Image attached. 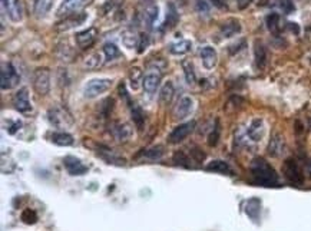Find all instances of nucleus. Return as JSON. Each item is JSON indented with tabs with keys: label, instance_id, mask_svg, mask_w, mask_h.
Returning a JSON list of instances; mask_svg holds the SVG:
<instances>
[{
	"label": "nucleus",
	"instance_id": "72a5a7b5",
	"mask_svg": "<svg viewBox=\"0 0 311 231\" xmlns=\"http://www.w3.org/2000/svg\"><path fill=\"white\" fill-rule=\"evenodd\" d=\"M131 114H132V119H133L136 128L141 131L144 128V125H145V114H144V111L139 106L132 105L131 106Z\"/></svg>",
	"mask_w": 311,
	"mask_h": 231
},
{
	"label": "nucleus",
	"instance_id": "6ab92c4d",
	"mask_svg": "<svg viewBox=\"0 0 311 231\" xmlns=\"http://www.w3.org/2000/svg\"><path fill=\"white\" fill-rule=\"evenodd\" d=\"M63 165L70 175H83L88 172V166L83 165L81 160H78L75 157H66L63 160Z\"/></svg>",
	"mask_w": 311,
	"mask_h": 231
},
{
	"label": "nucleus",
	"instance_id": "dca6fc26",
	"mask_svg": "<svg viewBox=\"0 0 311 231\" xmlns=\"http://www.w3.org/2000/svg\"><path fill=\"white\" fill-rule=\"evenodd\" d=\"M98 37V29L96 28H89L86 31H82L76 34V43L81 49H88L95 43Z\"/></svg>",
	"mask_w": 311,
	"mask_h": 231
},
{
	"label": "nucleus",
	"instance_id": "39448f33",
	"mask_svg": "<svg viewBox=\"0 0 311 231\" xmlns=\"http://www.w3.org/2000/svg\"><path fill=\"white\" fill-rule=\"evenodd\" d=\"M33 88L36 94L45 97L50 91V72L48 67H37L33 73Z\"/></svg>",
	"mask_w": 311,
	"mask_h": 231
},
{
	"label": "nucleus",
	"instance_id": "4be33fe9",
	"mask_svg": "<svg viewBox=\"0 0 311 231\" xmlns=\"http://www.w3.org/2000/svg\"><path fill=\"white\" fill-rule=\"evenodd\" d=\"M254 58H255V66L257 69H264L265 64H267V50L264 48V45L257 40L254 43Z\"/></svg>",
	"mask_w": 311,
	"mask_h": 231
},
{
	"label": "nucleus",
	"instance_id": "0eeeda50",
	"mask_svg": "<svg viewBox=\"0 0 311 231\" xmlns=\"http://www.w3.org/2000/svg\"><path fill=\"white\" fill-rule=\"evenodd\" d=\"M1 7L12 22H15V23L22 22V19H23L22 0H1Z\"/></svg>",
	"mask_w": 311,
	"mask_h": 231
},
{
	"label": "nucleus",
	"instance_id": "2f4dec72",
	"mask_svg": "<svg viewBox=\"0 0 311 231\" xmlns=\"http://www.w3.org/2000/svg\"><path fill=\"white\" fill-rule=\"evenodd\" d=\"M207 169L213 171V172H218V174H231L232 172V169L228 165V163H225L222 160H214V161H211L210 164L207 165Z\"/></svg>",
	"mask_w": 311,
	"mask_h": 231
},
{
	"label": "nucleus",
	"instance_id": "f3484780",
	"mask_svg": "<svg viewBox=\"0 0 311 231\" xmlns=\"http://www.w3.org/2000/svg\"><path fill=\"white\" fill-rule=\"evenodd\" d=\"M199 56H201V61H202V65L205 69L211 70L217 66L218 62V55L217 50L213 48V46H204L199 52Z\"/></svg>",
	"mask_w": 311,
	"mask_h": 231
},
{
	"label": "nucleus",
	"instance_id": "5701e85b",
	"mask_svg": "<svg viewBox=\"0 0 311 231\" xmlns=\"http://www.w3.org/2000/svg\"><path fill=\"white\" fill-rule=\"evenodd\" d=\"M164 155V147L162 145H155L149 149H144L141 154H138L136 158L139 160H144V161H156V160H161Z\"/></svg>",
	"mask_w": 311,
	"mask_h": 231
},
{
	"label": "nucleus",
	"instance_id": "49530a36",
	"mask_svg": "<svg viewBox=\"0 0 311 231\" xmlns=\"http://www.w3.org/2000/svg\"><path fill=\"white\" fill-rule=\"evenodd\" d=\"M148 45H149V37H148V34L142 33V34H141V37H139V46H138V48H139V49H138V50H139V53H142V52L147 49V46H148Z\"/></svg>",
	"mask_w": 311,
	"mask_h": 231
},
{
	"label": "nucleus",
	"instance_id": "bb28decb",
	"mask_svg": "<svg viewBox=\"0 0 311 231\" xmlns=\"http://www.w3.org/2000/svg\"><path fill=\"white\" fill-rule=\"evenodd\" d=\"M139 37L136 32H133L132 29H126L122 32V43L125 45V48L128 49H133V48H138L139 46Z\"/></svg>",
	"mask_w": 311,
	"mask_h": 231
},
{
	"label": "nucleus",
	"instance_id": "3c124183",
	"mask_svg": "<svg viewBox=\"0 0 311 231\" xmlns=\"http://www.w3.org/2000/svg\"><path fill=\"white\" fill-rule=\"evenodd\" d=\"M287 26H288V28L291 29V32H294L295 34L300 32V28H298V25H297V23H293V22H290V23H288Z\"/></svg>",
	"mask_w": 311,
	"mask_h": 231
},
{
	"label": "nucleus",
	"instance_id": "6e6552de",
	"mask_svg": "<svg viewBox=\"0 0 311 231\" xmlns=\"http://www.w3.org/2000/svg\"><path fill=\"white\" fill-rule=\"evenodd\" d=\"M195 108V102L191 97H182L177 102L175 108H174V118L177 121H184L188 116H191V114L194 112Z\"/></svg>",
	"mask_w": 311,
	"mask_h": 231
},
{
	"label": "nucleus",
	"instance_id": "412c9836",
	"mask_svg": "<svg viewBox=\"0 0 311 231\" xmlns=\"http://www.w3.org/2000/svg\"><path fill=\"white\" fill-rule=\"evenodd\" d=\"M219 32H221V36L225 37V39L234 37L235 34L241 32V23L237 19H229V20H227V22H224L221 25Z\"/></svg>",
	"mask_w": 311,
	"mask_h": 231
},
{
	"label": "nucleus",
	"instance_id": "7ed1b4c3",
	"mask_svg": "<svg viewBox=\"0 0 311 231\" xmlns=\"http://www.w3.org/2000/svg\"><path fill=\"white\" fill-rule=\"evenodd\" d=\"M19 82H20V75L16 70V67L10 62L3 64L1 70H0V86H1V89L3 91L13 89L15 86H17Z\"/></svg>",
	"mask_w": 311,
	"mask_h": 231
},
{
	"label": "nucleus",
	"instance_id": "e433bc0d",
	"mask_svg": "<svg viewBox=\"0 0 311 231\" xmlns=\"http://www.w3.org/2000/svg\"><path fill=\"white\" fill-rule=\"evenodd\" d=\"M281 17L278 13H271L267 16V28L271 33H278L281 31Z\"/></svg>",
	"mask_w": 311,
	"mask_h": 231
},
{
	"label": "nucleus",
	"instance_id": "c85d7f7f",
	"mask_svg": "<svg viewBox=\"0 0 311 231\" xmlns=\"http://www.w3.org/2000/svg\"><path fill=\"white\" fill-rule=\"evenodd\" d=\"M49 121H50V124L52 125H55V127H62L63 122H66V118L69 116L65 111L62 109H59V108H55V109H50L49 111Z\"/></svg>",
	"mask_w": 311,
	"mask_h": 231
},
{
	"label": "nucleus",
	"instance_id": "1a4fd4ad",
	"mask_svg": "<svg viewBox=\"0 0 311 231\" xmlns=\"http://www.w3.org/2000/svg\"><path fill=\"white\" fill-rule=\"evenodd\" d=\"M268 155L274 157V158H280L285 154L287 151V144H285V138L281 135L280 132H274L271 135V139L268 142Z\"/></svg>",
	"mask_w": 311,
	"mask_h": 231
},
{
	"label": "nucleus",
	"instance_id": "09e8293b",
	"mask_svg": "<svg viewBox=\"0 0 311 231\" xmlns=\"http://www.w3.org/2000/svg\"><path fill=\"white\" fill-rule=\"evenodd\" d=\"M214 6H217L218 9H227V3L225 0H210Z\"/></svg>",
	"mask_w": 311,
	"mask_h": 231
},
{
	"label": "nucleus",
	"instance_id": "423d86ee",
	"mask_svg": "<svg viewBox=\"0 0 311 231\" xmlns=\"http://www.w3.org/2000/svg\"><path fill=\"white\" fill-rule=\"evenodd\" d=\"M282 174L291 184L301 185L304 182V177H303V172L300 169V165L297 164V161L294 158L285 160V163L282 165Z\"/></svg>",
	"mask_w": 311,
	"mask_h": 231
},
{
	"label": "nucleus",
	"instance_id": "a19ab883",
	"mask_svg": "<svg viewBox=\"0 0 311 231\" xmlns=\"http://www.w3.org/2000/svg\"><path fill=\"white\" fill-rule=\"evenodd\" d=\"M219 122H218V119L215 121V127H214V130L211 131V133L208 135V145L210 147H215L218 144V141H219Z\"/></svg>",
	"mask_w": 311,
	"mask_h": 231
},
{
	"label": "nucleus",
	"instance_id": "4468645a",
	"mask_svg": "<svg viewBox=\"0 0 311 231\" xmlns=\"http://www.w3.org/2000/svg\"><path fill=\"white\" fill-rule=\"evenodd\" d=\"M13 105L15 108L22 112V114H28L32 111V103L29 100V94H28V88H22L19 89L15 97H13Z\"/></svg>",
	"mask_w": 311,
	"mask_h": 231
},
{
	"label": "nucleus",
	"instance_id": "c756f323",
	"mask_svg": "<svg viewBox=\"0 0 311 231\" xmlns=\"http://www.w3.org/2000/svg\"><path fill=\"white\" fill-rule=\"evenodd\" d=\"M141 82H144V76H142L141 67H138V66L131 67V70H129V83H131V88L133 91L139 89Z\"/></svg>",
	"mask_w": 311,
	"mask_h": 231
},
{
	"label": "nucleus",
	"instance_id": "c9c22d12",
	"mask_svg": "<svg viewBox=\"0 0 311 231\" xmlns=\"http://www.w3.org/2000/svg\"><path fill=\"white\" fill-rule=\"evenodd\" d=\"M247 214H248L251 218L257 220L258 215H260V211H261V201L258 198H251L248 202H247Z\"/></svg>",
	"mask_w": 311,
	"mask_h": 231
},
{
	"label": "nucleus",
	"instance_id": "cd10ccee",
	"mask_svg": "<svg viewBox=\"0 0 311 231\" xmlns=\"http://www.w3.org/2000/svg\"><path fill=\"white\" fill-rule=\"evenodd\" d=\"M50 141L59 147H70L73 144V136L67 132H55L50 135Z\"/></svg>",
	"mask_w": 311,
	"mask_h": 231
},
{
	"label": "nucleus",
	"instance_id": "ddd939ff",
	"mask_svg": "<svg viewBox=\"0 0 311 231\" xmlns=\"http://www.w3.org/2000/svg\"><path fill=\"white\" fill-rule=\"evenodd\" d=\"M88 0H63L61 3V6L58 7V16L59 17H66V16H70L73 13H76L78 10H81L85 3Z\"/></svg>",
	"mask_w": 311,
	"mask_h": 231
},
{
	"label": "nucleus",
	"instance_id": "58836bf2",
	"mask_svg": "<svg viewBox=\"0 0 311 231\" xmlns=\"http://www.w3.org/2000/svg\"><path fill=\"white\" fill-rule=\"evenodd\" d=\"M172 160H174L175 165H181V166H185V168H191V166H192V165L189 164V163H191L189 155H187L184 151H177V152L174 154Z\"/></svg>",
	"mask_w": 311,
	"mask_h": 231
},
{
	"label": "nucleus",
	"instance_id": "f257e3e1",
	"mask_svg": "<svg viewBox=\"0 0 311 231\" xmlns=\"http://www.w3.org/2000/svg\"><path fill=\"white\" fill-rule=\"evenodd\" d=\"M251 177L262 187H274L278 184V174L262 158H255L251 163Z\"/></svg>",
	"mask_w": 311,
	"mask_h": 231
},
{
	"label": "nucleus",
	"instance_id": "a18cd8bd",
	"mask_svg": "<svg viewBox=\"0 0 311 231\" xmlns=\"http://www.w3.org/2000/svg\"><path fill=\"white\" fill-rule=\"evenodd\" d=\"M280 7H281V10H282L285 15L293 13V12H294V9H295L291 0H280Z\"/></svg>",
	"mask_w": 311,
	"mask_h": 231
},
{
	"label": "nucleus",
	"instance_id": "de8ad7c7",
	"mask_svg": "<svg viewBox=\"0 0 311 231\" xmlns=\"http://www.w3.org/2000/svg\"><path fill=\"white\" fill-rule=\"evenodd\" d=\"M20 127H22V122L20 121H15L10 127H7L6 130H7V132L9 133H15L16 131H19L20 130Z\"/></svg>",
	"mask_w": 311,
	"mask_h": 231
},
{
	"label": "nucleus",
	"instance_id": "f03ea898",
	"mask_svg": "<svg viewBox=\"0 0 311 231\" xmlns=\"http://www.w3.org/2000/svg\"><path fill=\"white\" fill-rule=\"evenodd\" d=\"M112 86V79L108 78H96V79H91L83 89V95L85 98L94 99L98 98L99 95L105 94L106 91H109Z\"/></svg>",
	"mask_w": 311,
	"mask_h": 231
},
{
	"label": "nucleus",
	"instance_id": "9b49d317",
	"mask_svg": "<svg viewBox=\"0 0 311 231\" xmlns=\"http://www.w3.org/2000/svg\"><path fill=\"white\" fill-rule=\"evenodd\" d=\"M194 128H195V122H194V121L178 125L174 131L169 133L168 142H169V144H180V142H182L184 139H187L188 135L194 131Z\"/></svg>",
	"mask_w": 311,
	"mask_h": 231
},
{
	"label": "nucleus",
	"instance_id": "8fccbe9b",
	"mask_svg": "<svg viewBox=\"0 0 311 231\" xmlns=\"http://www.w3.org/2000/svg\"><path fill=\"white\" fill-rule=\"evenodd\" d=\"M251 1H252V0H238V9L244 10L246 7H248Z\"/></svg>",
	"mask_w": 311,
	"mask_h": 231
},
{
	"label": "nucleus",
	"instance_id": "a878e982",
	"mask_svg": "<svg viewBox=\"0 0 311 231\" xmlns=\"http://www.w3.org/2000/svg\"><path fill=\"white\" fill-rule=\"evenodd\" d=\"M191 49H192V42L187 39H182L169 45V52L174 55H185Z\"/></svg>",
	"mask_w": 311,
	"mask_h": 231
},
{
	"label": "nucleus",
	"instance_id": "20e7f679",
	"mask_svg": "<svg viewBox=\"0 0 311 231\" xmlns=\"http://www.w3.org/2000/svg\"><path fill=\"white\" fill-rule=\"evenodd\" d=\"M161 79H162V69L156 65L155 61V62H152V64L148 65V70H147V73L144 76L142 85H144L145 92L149 94V95H152L156 91V88L159 86Z\"/></svg>",
	"mask_w": 311,
	"mask_h": 231
},
{
	"label": "nucleus",
	"instance_id": "393cba45",
	"mask_svg": "<svg viewBox=\"0 0 311 231\" xmlns=\"http://www.w3.org/2000/svg\"><path fill=\"white\" fill-rule=\"evenodd\" d=\"M174 94H175V88H174V83L172 82H165L159 91V102L162 105H168L171 103V100L174 98Z\"/></svg>",
	"mask_w": 311,
	"mask_h": 231
},
{
	"label": "nucleus",
	"instance_id": "37998d69",
	"mask_svg": "<svg viewBox=\"0 0 311 231\" xmlns=\"http://www.w3.org/2000/svg\"><path fill=\"white\" fill-rule=\"evenodd\" d=\"M192 161H195V163H202L204 160H205V154L199 149V148H192L191 149V157H189Z\"/></svg>",
	"mask_w": 311,
	"mask_h": 231
},
{
	"label": "nucleus",
	"instance_id": "b1692460",
	"mask_svg": "<svg viewBox=\"0 0 311 231\" xmlns=\"http://www.w3.org/2000/svg\"><path fill=\"white\" fill-rule=\"evenodd\" d=\"M103 64H106V58H105L103 50L91 53V55L85 59V62H83V65L86 66L88 69H98V67H100Z\"/></svg>",
	"mask_w": 311,
	"mask_h": 231
},
{
	"label": "nucleus",
	"instance_id": "aec40b11",
	"mask_svg": "<svg viewBox=\"0 0 311 231\" xmlns=\"http://www.w3.org/2000/svg\"><path fill=\"white\" fill-rule=\"evenodd\" d=\"M98 155L100 158H103L108 164L114 165H125V158L119 157L118 154H115L109 147H105V145H99L98 147Z\"/></svg>",
	"mask_w": 311,
	"mask_h": 231
},
{
	"label": "nucleus",
	"instance_id": "c03bdc74",
	"mask_svg": "<svg viewBox=\"0 0 311 231\" xmlns=\"http://www.w3.org/2000/svg\"><path fill=\"white\" fill-rule=\"evenodd\" d=\"M112 106H114V99H105V100L102 102V106H100V108H102V115H103V116H108V115L111 114V111H112Z\"/></svg>",
	"mask_w": 311,
	"mask_h": 231
},
{
	"label": "nucleus",
	"instance_id": "ea45409f",
	"mask_svg": "<svg viewBox=\"0 0 311 231\" xmlns=\"http://www.w3.org/2000/svg\"><path fill=\"white\" fill-rule=\"evenodd\" d=\"M20 218H22V221L25 223V224H36L37 223V214L31 210V208H26L23 213H22V215H20Z\"/></svg>",
	"mask_w": 311,
	"mask_h": 231
},
{
	"label": "nucleus",
	"instance_id": "79ce46f5",
	"mask_svg": "<svg viewBox=\"0 0 311 231\" xmlns=\"http://www.w3.org/2000/svg\"><path fill=\"white\" fill-rule=\"evenodd\" d=\"M195 7L199 15H208L211 10V3H210V0H196Z\"/></svg>",
	"mask_w": 311,
	"mask_h": 231
},
{
	"label": "nucleus",
	"instance_id": "f704fd0d",
	"mask_svg": "<svg viewBox=\"0 0 311 231\" xmlns=\"http://www.w3.org/2000/svg\"><path fill=\"white\" fill-rule=\"evenodd\" d=\"M52 3H53V0H37L36 4H34V13L39 17H45L50 10Z\"/></svg>",
	"mask_w": 311,
	"mask_h": 231
},
{
	"label": "nucleus",
	"instance_id": "a211bd4d",
	"mask_svg": "<svg viewBox=\"0 0 311 231\" xmlns=\"http://www.w3.org/2000/svg\"><path fill=\"white\" fill-rule=\"evenodd\" d=\"M265 133V125H264V121L261 118H254L249 124L248 130H247V135L251 141L254 142H258L262 139Z\"/></svg>",
	"mask_w": 311,
	"mask_h": 231
},
{
	"label": "nucleus",
	"instance_id": "603ef678",
	"mask_svg": "<svg viewBox=\"0 0 311 231\" xmlns=\"http://www.w3.org/2000/svg\"><path fill=\"white\" fill-rule=\"evenodd\" d=\"M307 169H309V172H310V174H311V161H310V163H309V164H307Z\"/></svg>",
	"mask_w": 311,
	"mask_h": 231
},
{
	"label": "nucleus",
	"instance_id": "f8f14e48",
	"mask_svg": "<svg viewBox=\"0 0 311 231\" xmlns=\"http://www.w3.org/2000/svg\"><path fill=\"white\" fill-rule=\"evenodd\" d=\"M158 6L154 0H142V17H144V23L148 28H152V25L155 23L158 19Z\"/></svg>",
	"mask_w": 311,
	"mask_h": 231
},
{
	"label": "nucleus",
	"instance_id": "7c9ffc66",
	"mask_svg": "<svg viewBox=\"0 0 311 231\" xmlns=\"http://www.w3.org/2000/svg\"><path fill=\"white\" fill-rule=\"evenodd\" d=\"M180 20V16H178V12H177V7L174 3H169L168 4V13H166V20H165V28L166 29H172L177 26Z\"/></svg>",
	"mask_w": 311,
	"mask_h": 231
},
{
	"label": "nucleus",
	"instance_id": "473e14b6",
	"mask_svg": "<svg viewBox=\"0 0 311 231\" xmlns=\"http://www.w3.org/2000/svg\"><path fill=\"white\" fill-rule=\"evenodd\" d=\"M102 50H103V53H105L106 62L115 61L116 58H121V56H122V53H121V50L116 48V45H115V43H111V42H106V43L103 45Z\"/></svg>",
	"mask_w": 311,
	"mask_h": 231
},
{
	"label": "nucleus",
	"instance_id": "2eb2a0df",
	"mask_svg": "<svg viewBox=\"0 0 311 231\" xmlns=\"http://www.w3.org/2000/svg\"><path fill=\"white\" fill-rule=\"evenodd\" d=\"M111 133L112 136L119 141V142H126L131 136H132V128L129 124L126 122H121V121H116V122H112L111 125Z\"/></svg>",
	"mask_w": 311,
	"mask_h": 231
},
{
	"label": "nucleus",
	"instance_id": "4c0bfd02",
	"mask_svg": "<svg viewBox=\"0 0 311 231\" xmlns=\"http://www.w3.org/2000/svg\"><path fill=\"white\" fill-rule=\"evenodd\" d=\"M182 69L185 73V79L189 85H194L196 82V76H195V70H194V65L189 61H184L182 62Z\"/></svg>",
	"mask_w": 311,
	"mask_h": 231
},
{
	"label": "nucleus",
	"instance_id": "9d476101",
	"mask_svg": "<svg viewBox=\"0 0 311 231\" xmlns=\"http://www.w3.org/2000/svg\"><path fill=\"white\" fill-rule=\"evenodd\" d=\"M88 19V15L86 13H73L70 16H66L62 22H59L56 25V31L58 32H66L69 29H73L76 26H81L85 23V20Z\"/></svg>",
	"mask_w": 311,
	"mask_h": 231
}]
</instances>
